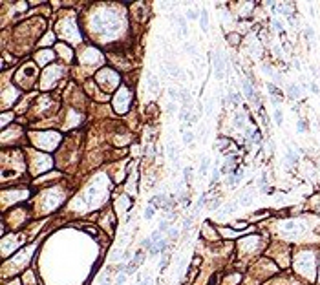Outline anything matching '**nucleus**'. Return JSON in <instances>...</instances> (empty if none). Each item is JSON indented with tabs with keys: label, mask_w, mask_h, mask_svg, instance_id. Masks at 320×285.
<instances>
[{
	"label": "nucleus",
	"mask_w": 320,
	"mask_h": 285,
	"mask_svg": "<svg viewBox=\"0 0 320 285\" xmlns=\"http://www.w3.org/2000/svg\"><path fill=\"white\" fill-rule=\"evenodd\" d=\"M212 60H214V68H216V77L223 79L225 75V68H227V59L221 53H212Z\"/></svg>",
	"instance_id": "obj_1"
},
{
	"label": "nucleus",
	"mask_w": 320,
	"mask_h": 285,
	"mask_svg": "<svg viewBox=\"0 0 320 285\" xmlns=\"http://www.w3.org/2000/svg\"><path fill=\"white\" fill-rule=\"evenodd\" d=\"M243 93H245V97H247L249 101H252V102H260V99H258V95H256V91H254V88L251 86V82L249 80H243Z\"/></svg>",
	"instance_id": "obj_2"
},
{
	"label": "nucleus",
	"mask_w": 320,
	"mask_h": 285,
	"mask_svg": "<svg viewBox=\"0 0 320 285\" xmlns=\"http://www.w3.org/2000/svg\"><path fill=\"white\" fill-rule=\"evenodd\" d=\"M146 82H148V88H150L152 91H157V90H159V80H157V77L154 75V73H148Z\"/></svg>",
	"instance_id": "obj_3"
},
{
	"label": "nucleus",
	"mask_w": 320,
	"mask_h": 285,
	"mask_svg": "<svg viewBox=\"0 0 320 285\" xmlns=\"http://www.w3.org/2000/svg\"><path fill=\"white\" fill-rule=\"evenodd\" d=\"M199 22H201V28H203V31H207V28H209V13H207V9H201V13H199Z\"/></svg>",
	"instance_id": "obj_4"
},
{
	"label": "nucleus",
	"mask_w": 320,
	"mask_h": 285,
	"mask_svg": "<svg viewBox=\"0 0 320 285\" xmlns=\"http://www.w3.org/2000/svg\"><path fill=\"white\" fill-rule=\"evenodd\" d=\"M167 154H168L170 159L177 161V150H176V146H174L172 143H168V144H167Z\"/></svg>",
	"instance_id": "obj_5"
},
{
	"label": "nucleus",
	"mask_w": 320,
	"mask_h": 285,
	"mask_svg": "<svg viewBox=\"0 0 320 285\" xmlns=\"http://www.w3.org/2000/svg\"><path fill=\"white\" fill-rule=\"evenodd\" d=\"M176 22H177V24H179V28H181V33L187 35V33H188V29H187V22H185V18H183V17H176Z\"/></svg>",
	"instance_id": "obj_6"
},
{
	"label": "nucleus",
	"mask_w": 320,
	"mask_h": 285,
	"mask_svg": "<svg viewBox=\"0 0 320 285\" xmlns=\"http://www.w3.org/2000/svg\"><path fill=\"white\" fill-rule=\"evenodd\" d=\"M298 95H300V88L296 86V84H291L289 86V97L291 99H298Z\"/></svg>",
	"instance_id": "obj_7"
},
{
	"label": "nucleus",
	"mask_w": 320,
	"mask_h": 285,
	"mask_svg": "<svg viewBox=\"0 0 320 285\" xmlns=\"http://www.w3.org/2000/svg\"><path fill=\"white\" fill-rule=\"evenodd\" d=\"M141 249H146L148 252H150V250L154 249V241H152L150 238H146V239H143V241H141Z\"/></svg>",
	"instance_id": "obj_8"
},
{
	"label": "nucleus",
	"mask_w": 320,
	"mask_h": 285,
	"mask_svg": "<svg viewBox=\"0 0 320 285\" xmlns=\"http://www.w3.org/2000/svg\"><path fill=\"white\" fill-rule=\"evenodd\" d=\"M209 163H210L209 157H203V161H201V166H199V172H201V174H207V170H209Z\"/></svg>",
	"instance_id": "obj_9"
},
{
	"label": "nucleus",
	"mask_w": 320,
	"mask_h": 285,
	"mask_svg": "<svg viewBox=\"0 0 320 285\" xmlns=\"http://www.w3.org/2000/svg\"><path fill=\"white\" fill-rule=\"evenodd\" d=\"M274 121H276V124H282V123H284V113H282L280 108L274 110Z\"/></svg>",
	"instance_id": "obj_10"
},
{
	"label": "nucleus",
	"mask_w": 320,
	"mask_h": 285,
	"mask_svg": "<svg viewBox=\"0 0 320 285\" xmlns=\"http://www.w3.org/2000/svg\"><path fill=\"white\" fill-rule=\"evenodd\" d=\"M170 228H172V227H170V223H168V221H161V223H159V228H157V230L163 234V232H168Z\"/></svg>",
	"instance_id": "obj_11"
},
{
	"label": "nucleus",
	"mask_w": 320,
	"mask_h": 285,
	"mask_svg": "<svg viewBox=\"0 0 320 285\" xmlns=\"http://www.w3.org/2000/svg\"><path fill=\"white\" fill-rule=\"evenodd\" d=\"M192 141H194V133H192V132L183 133V143L185 144H192Z\"/></svg>",
	"instance_id": "obj_12"
},
{
	"label": "nucleus",
	"mask_w": 320,
	"mask_h": 285,
	"mask_svg": "<svg viewBox=\"0 0 320 285\" xmlns=\"http://www.w3.org/2000/svg\"><path fill=\"white\" fill-rule=\"evenodd\" d=\"M154 212H156V207H146V210H145V219H152V216H154Z\"/></svg>",
	"instance_id": "obj_13"
},
{
	"label": "nucleus",
	"mask_w": 320,
	"mask_h": 285,
	"mask_svg": "<svg viewBox=\"0 0 320 285\" xmlns=\"http://www.w3.org/2000/svg\"><path fill=\"white\" fill-rule=\"evenodd\" d=\"M252 203V196L251 194H247V196H241V199H240V205H251Z\"/></svg>",
	"instance_id": "obj_14"
},
{
	"label": "nucleus",
	"mask_w": 320,
	"mask_h": 285,
	"mask_svg": "<svg viewBox=\"0 0 320 285\" xmlns=\"http://www.w3.org/2000/svg\"><path fill=\"white\" fill-rule=\"evenodd\" d=\"M285 157H287V159H289V161H291L293 165H296V163H298V157H296V155L293 154V150H287V154H285Z\"/></svg>",
	"instance_id": "obj_15"
},
{
	"label": "nucleus",
	"mask_w": 320,
	"mask_h": 285,
	"mask_svg": "<svg viewBox=\"0 0 320 285\" xmlns=\"http://www.w3.org/2000/svg\"><path fill=\"white\" fill-rule=\"evenodd\" d=\"M150 239L154 241V243H157L159 239H163V234H161L159 230H154V232H152V236H150Z\"/></svg>",
	"instance_id": "obj_16"
},
{
	"label": "nucleus",
	"mask_w": 320,
	"mask_h": 285,
	"mask_svg": "<svg viewBox=\"0 0 320 285\" xmlns=\"http://www.w3.org/2000/svg\"><path fill=\"white\" fill-rule=\"evenodd\" d=\"M167 263H168V252H165L163 258H161V261H159V267H161V270L167 269Z\"/></svg>",
	"instance_id": "obj_17"
},
{
	"label": "nucleus",
	"mask_w": 320,
	"mask_h": 285,
	"mask_svg": "<svg viewBox=\"0 0 320 285\" xmlns=\"http://www.w3.org/2000/svg\"><path fill=\"white\" fill-rule=\"evenodd\" d=\"M304 35H305V38H307V40H313V38H315V31H313V28H309V26H307Z\"/></svg>",
	"instance_id": "obj_18"
},
{
	"label": "nucleus",
	"mask_w": 320,
	"mask_h": 285,
	"mask_svg": "<svg viewBox=\"0 0 320 285\" xmlns=\"http://www.w3.org/2000/svg\"><path fill=\"white\" fill-rule=\"evenodd\" d=\"M185 51H187V53H190L192 57H196V55H198V51H196V48H194V46H192V44H185Z\"/></svg>",
	"instance_id": "obj_19"
},
{
	"label": "nucleus",
	"mask_w": 320,
	"mask_h": 285,
	"mask_svg": "<svg viewBox=\"0 0 320 285\" xmlns=\"http://www.w3.org/2000/svg\"><path fill=\"white\" fill-rule=\"evenodd\" d=\"M168 97L172 99V101H177V99H179V93H177L174 88H168Z\"/></svg>",
	"instance_id": "obj_20"
},
{
	"label": "nucleus",
	"mask_w": 320,
	"mask_h": 285,
	"mask_svg": "<svg viewBox=\"0 0 320 285\" xmlns=\"http://www.w3.org/2000/svg\"><path fill=\"white\" fill-rule=\"evenodd\" d=\"M229 101L236 104V102L240 101V93H232V91H229Z\"/></svg>",
	"instance_id": "obj_21"
},
{
	"label": "nucleus",
	"mask_w": 320,
	"mask_h": 285,
	"mask_svg": "<svg viewBox=\"0 0 320 285\" xmlns=\"http://www.w3.org/2000/svg\"><path fill=\"white\" fill-rule=\"evenodd\" d=\"M167 234H168V238H170V239H174V238H177V236H179V230H177V228H170V230L167 232Z\"/></svg>",
	"instance_id": "obj_22"
},
{
	"label": "nucleus",
	"mask_w": 320,
	"mask_h": 285,
	"mask_svg": "<svg viewBox=\"0 0 320 285\" xmlns=\"http://www.w3.org/2000/svg\"><path fill=\"white\" fill-rule=\"evenodd\" d=\"M192 219H194V218L190 216V218H187V219L183 221V230H188V228L192 227Z\"/></svg>",
	"instance_id": "obj_23"
},
{
	"label": "nucleus",
	"mask_w": 320,
	"mask_h": 285,
	"mask_svg": "<svg viewBox=\"0 0 320 285\" xmlns=\"http://www.w3.org/2000/svg\"><path fill=\"white\" fill-rule=\"evenodd\" d=\"M124 280H126V274H124V272H121L119 276H117V280H115V285H123V283H124Z\"/></svg>",
	"instance_id": "obj_24"
},
{
	"label": "nucleus",
	"mask_w": 320,
	"mask_h": 285,
	"mask_svg": "<svg viewBox=\"0 0 320 285\" xmlns=\"http://www.w3.org/2000/svg\"><path fill=\"white\" fill-rule=\"evenodd\" d=\"M267 90L271 91V95H278V93H280V90H278V88H276V86H273V84H271V82L267 84Z\"/></svg>",
	"instance_id": "obj_25"
},
{
	"label": "nucleus",
	"mask_w": 320,
	"mask_h": 285,
	"mask_svg": "<svg viewBox=\"0 0 320 285\" xmlns=\"http://www.w3.org/2000/svg\"><path fill=\"white\" fill-rule=\"evenodd\" d=\"M296 128H298V132H304V130H307V123H305V121H298Z\"/></svg>",
	"instance_id": "obj_26"
},
{
	"label": "nucleus",
	"mask_w": 320,
	"mask_h": 285,
	"mask_svg": "<svg viewBox=\"0 0 320 285\" xmlns=\"http://www.w3.org/2000/svg\"><path fill=\"white\" fill-rule=\"evenodd\" d=\"M234 126H238V128H241V126H243V115H236V121H234Z\"/></svg>",
	"instance_id": "obj_27"
},
{
	"label": "nucleus",
	"mask_w": 320,
	"mask_h": 285,
	"mask_svg": "<svg viewBox=\"0 0 320 285\" xmlns=\"http://www.w3.org/2000/svg\"><path fill=\"white\" fill-rule=\"evenodd\" d=\"M260 139H262V137H260V132H252V133H251V141L260 143Z\"/></svg>",
	"instance_id": "obj_28"
},
{
	"label": "nucleus",
	"mask_w": 320,
	"mask_h": 285,
	"mask_svg": "<svg viewBox=\"0 0 320 285\" xmlns=\"http://www.w3.org/2000/svg\"><path fill=\"white\" fill-rule=\"evenodd\" d=\"M187 17H188V18H198V17H199V13L196 11V9H190V11L187 13Z\"/></svg>",
	"instance_id": "obj_29"
},
{
	"label": "nucleus",
	"mask_w": 320,
	"mask_h": 285,
	"mask_svg": "<svg viewBox=\"0 0 320 285\" xmlns=\"http://www.w3.org/2000/svg\"><path fill=\"white\" fill-rule=\"evenodd\" d=\"M274 28H276V29H278V31H280V33H284V28H282V24L278 22V20H274Z\"/></svg>",
	"instance_id": "obj_30"
},
{
	"label": "nucleus",
	"mask_w": 320,
	"mask_h": 285,
	"mask_svg": "<svg viewBox=\"0 0 320 285\" xmlns=\"http://www.w3.org/2000/svg\"><path fill=\"white\" fill-rule=\"evenodd\" d=\"M167 112H168V113H174V112H176V106H174V104H168Z\"/></svg>",
	"instance_id": "obj_31"
},
{
	"label": "nucleus",
	"mask_w": 320,
	"mask_h": 285,
	"mask_svg": "<svg viewBox=\"0 0 320 285\" xmlns=\"http://www.w3.org/2000/svg\"><path fill=\"white\" fill-rule=\"evenodd\" d=\"M236 181H238V179L234 177V175H231V177H229V185H236Z\"/></svg>",
	"instance_id": "obj_32"
},
{
	"label": "nucleus",
	"mask_w": 320,
	"mask_h": 285,
	"mask_svg": "<svg viewBox=\"0 0 320 285\" xmlns=\"http://www.w3.org/2000/svg\"><path fill=\"white\" fill-rule=\"evenodd\" d=\"M183 174H185V179H188V177H190V168H188V166L183 170Z\"/></svg>",
	"instance_id": "obj_33"
},
{
	"label": "nucleus",
	"mask_w": 320,
	"mask_h": 285,
	"mask_svg": "<svg viewBox=\"0 0 320 285\" xmlns=\"http://www.w3.org/2000/svg\"><path fill=\"white\" fill-rule=\"evenodd\" d=\"M311 91H313V93H318V86H316V84H315V82L311 84Z\"/></svg>",
	"instance_id": "obj_34"
},
{
	"label": "nucleus",
	"mask_w": 320,
	"mask_h": 285,
	"mask_svg": "<svg viewBox=\"0 0 320 285\" xmlns=\"http://www.w3.org/2000/svg\"><path fill=\"white\" fill-rule=\"evenodd\" d=\"M212 179H220V172H218V170L212 172Z\"/></svg>",
	"instance_id": "obj_35"
},
{
	"label": "nucleus",
	"mask_w": 320,
	"mask_h": 285,
	"mask_svg": "<svg viewBox=\"0 0 320 285\" xmlns=\"http://www.w3.org/2000/svg\"><path fill=\"white\" fill-rule=\"evenodd\" d=\"M101 285H112V281H110V280H104V281H101Z\"/></svg>",
	"instance_id": "obj_36"
}]
</instances>
